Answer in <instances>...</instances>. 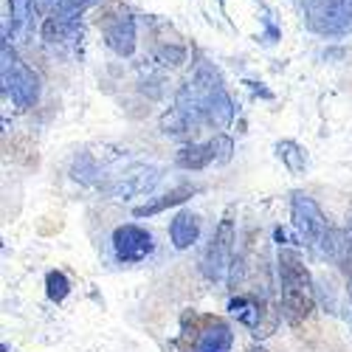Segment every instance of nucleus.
Here are the masks:
<instances>
[{
    "instance_id": "f257e3e1",
    "label": "nucleus",
    "mask_w": 352,
    "mask_h": 352,
    "mask_svg": "<svg viewBox=\"0 0 352 352\" xmlns=\"http://www.w3.org/2000/svg\"><path fill=\"white\" fill-rule=\"evenodd\" d=\"M279 271V313L290 327H299L316 307V287L305 259L296 248L282 245L276 256Z\"/></svg>"
},
{
    "instance_id": "f03ea898",
    "label": "nucleus",
    "mask_w": 352,
    "mask_h": 352,
    "mask_svg": "<svg viewBox=\"0 0 352 352\" xmlns=\"http://www.w3.org/2000/svg\"><path fill=\"white\" fill-rule=\"evenodd\" d=\"M234 251H237V231H234L231 214H226L212 234V243H209L206 254H203V276L209 282L228 279L231 265H234Z\"/></svg>"
},
{
    "instance_id": "7ed1b4c3",
    "label": "nucleus",
    "mask_w": 352,
    "mask_h": 352,
    "mask_svg": "<svg viewBox=\"0 0 352 352\" xmlns=\"http://www.w3.org/2000/svg\"><path fill=\"white\" fill-rule=\"evenodd\" d=\"M186 318L192 321V333L184 330V338H181V341L192 338L186 352H231L234 333L228 327V321L217 316H197V313H186Z\"/></svg>"
},
{
    "instance_id": "20e7f679",
    "label": "nucleus",
    "mask_w": 352,
    "mask_h": 352,
    "mask_svg": "<svg viewBox=\"0 0 352 352\" xmlns=\"http://www.w3.org/2000/svg\"><path fill=\"white\" fill-rule=\"evenodd\" d=\"M290 223L307 248H321V243H324L327 231H330L324 212H321L318 203L313 197H307L305 192H293V197H290Z\"/></svg>"
},
{
    "instance_id": "39448f33",
    "label": "nucleus",
    "mask_w": 352,
    "mask_h": 352,
    "mask_svg": "<svg viewBox=\"0 0 352 352\" xmlns=\"http://www.w3.org/2000/svg\"><path fill=\"white\" fill-rule=\"evenodd\" d=\"M161 181V169L158 166H146V164H135L130 169H124L122 175H116L110 184H104V195L116 197V200H130L135 195L150 192L155 184Z\"/></svg>"
},
{
    "instance_id": "423d86ee",
    "label": "nucleus",
    "mask_w": 352,
    "mask_h": 352,
    "mask_svg": "<svg viewBox=\"0 0 352 352\" xmlns=\"http://www.w3.org/2000/svg\"><path fill=\"white\" fill-rule=\"evenodd\" d=\"M155 248V240L153 234L135 226V223H127V226H119L113 231V251L119 256L124 265H133V262H141L153 254Z\"/></svg>"
},
{
    "instance_id": "0eeeda50",
    "label": "nucleus",
    "mask_w": 352,
    "mask_h": 352,
    "mask_svg": "<svg viewBox=\"0 0 352 352\" xmlns=\"http://www.w3.org/2000/svg\"><path fill=\"white\" fill-rule=\"evenodd\" d=\"M3 82H6V94H12V99L20 107H32L40 96V82L34 71H28L25 65H17L14 60H12V71L3 68Z\"/></svg>"
},
{
    "instance_id": "6e6552de",
    "label": "nucleus",
    "mask_w": 352,
    "mask_h": 352,
    "mask_svg": "<svg viewBox=\"0 0 352 352\" xmlns=\"http://www.w3.org/2000/svg\"><path fill=\"white\" fill-rule=\"evenodd\" d=\"M228 310L231 316H237V321H243L245 327L254 330V336L262 330V318L268 313V305L259 302L256 296H245V293H237L231 302H228Z\"/></svg>"
},
{
    "instance_id": "1a4fd4ad",
    "label": "nucleus",
    "mask_w": 352,
    "mask_h": 352,
    "mask_svg": "<svg viewBox=\"0 0 352 352\" xmlns=\"http://www.w3.org/2000/svg\"><path fill=\"white\" fill-rule=\"evenodd\" d=\"M200 189L197 186H192V184H184V186H175L172 192H166V195H161V197H155V200H146L144 206H135L133 209V217H153V214H161V212H166V209H172V206H181V203H186L192 195H197Z\"/></svg>"
},
{
    "instance_id": "9d476101",
    "label": "nucleus",
    "mask_w": 352,
    "mask_h": 352,
    "mask_svg": "<svg viewBox=\"0 0 352 352\" xmlns=\"http://www.w3.org/2000/svg\"><path fill=\"white\" fill-rule=\"evenodd\" d=\"M197 237H200V217L195 212H178L172 217V223H169V240H172V245L178 251L195 245Z\"/></svg>"
},
{
    "instance_id": "9b49d317",
    "label": "nucleus",
    "mask_w": 352,
    "mask_h": 352,
    "mask_svg": "<svg viewBox=\"0 0 352 352\" xmlns=\"http://www.w3.org/2000/svg\"><path fill=\"white\" fill-rule=\"evenodd\" d=\"M212 161H214L212 141L209 144H186V146H181V150H178V155H175V164H178L181 169H192V172L206 169Z\"/></svg>"
},
{
    "instance_id": "f8f14e48",
    "label": "nucleus",
    "mask_w": 352,
    "mask_h": 352,
    "mask_svg": "<svg viewBox=\"0 0 352 352\" xmlns=\"http://www.w3.org/2000/svg\"><path fill=\"white\" fill-rule=\"evenodd\" d=\"M276 155L282 158V164L293 172V175H302L307 169V155L296 141H279L276 144Z\"/></svg>"
},
{
    "instance_id": "ddd939ff",
    "label": "nucleus",
    "mask_w": 352,
    "mask_h": 352,
    "mask_svg": "<svg viewBox=\"0 0 352 352\" xmlns=\"http://www.w3.org/2000/svg\"><path fill=\"white\" fill-rule=\"evenodd\" d=\"M192 116L184 110V107H172L169 113L161 116V133L166 135H186L192 130Z\"/></svg>"
},
{
    "instance_id": "4468645a",
    "label": "nucleus",
    "mask_w": 352,
    "mask_h": 352,
    "mask_svg": "<svg viewBox=\"0 0 352 352\" xmlns=\"http://www.w3.org/2000/svg\"><path fill=\"white\" fill-rule=\"evenodd\" d=\"M45 293L51 302H65V296L71 293V282L63 271H48L45 274Z\"/></svg>"
},
{
    "instance_id": "2eb2a0df",
    "label": "nucleus",
    "mask_w": 352,
    "mask_h": 352,
    "mask_svg": "<svg viewBox=\"0 0 352 352\" xmlns=\"http://www.w3.org/2000/svg\"><path fill=\"white\" fill-rule=\"evenodd\" d=\"M212 146H214V161L217 164H228L231 161V150H234V141L228 138V135H214V141H212Z\"/></svg>"
},
{
    "instance_id": "dca6fc26",
    "label": "nucleus",
    "mask_w": 352,
    "mask_h": 352,
    "mask_svg": "<svg viewBox=\"0 0 352 352\" xmlns=\"http://www.w3.org/2000/svg\"><path fill=\"white\" fill-rule=\"evenodd\" d=\"M248 352H265V349H262V346H251Z\"/></svg>"
},
{
    "instance_id": "f3484780",
    "label": "nucleus",
    "mask_w": 352,
    "mask_h": 352,
    "mask_svg": "<svg viewBox=\"0 0 352 352\" xmlns=\"http://www.w3.org/2000/svg\"><path fill=\"white\" fill-rule=\"evenodd\" d=\"M349 302H352V290H349Z\"/></svg>"
}]
</instances>
